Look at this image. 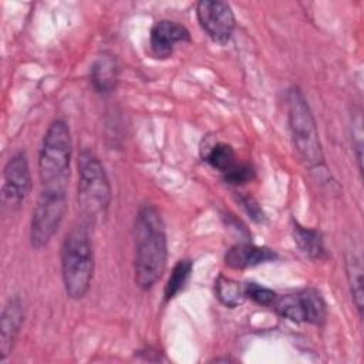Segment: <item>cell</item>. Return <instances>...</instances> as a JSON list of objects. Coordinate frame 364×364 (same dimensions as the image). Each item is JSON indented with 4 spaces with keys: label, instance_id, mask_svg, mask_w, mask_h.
Instances as JSON below:
<instances>
[{
    "label": "cell",
    "instance_id": "cell-15",
    "mask_svg": "<svg viewBox=\"0 0 364 364\" xmlns=\"http://www.w3.org/2000/svg\"><path fill=\"white\" fill-rule=\"evenodd\" d=\"M346 272L347 280L350 284L353 301L358 311V316L363 314L364 306V291H363V264L361 259L355 253H348L346 257Z\"/></svg>",
    "mask_w": 364,
    "mask_h": 364
},
{
    "label": "cell",
    "instance_id": "cell-18",
    "mask_svg": "<svg viewBox=\"0 0 364 364\" xmlns=\"http://www.w3.org/2000/svg\"><path fill=\"white\" fill-rule=\"evenodd\" d=\"M205 161L213 169L219 171L220 173L228 172L229 169H232L237 164V158H236V154H235L233 148L228 144H223V142L215 144L209 149V152L206 154Z\"/></svg>",
    "mask_w": 364,
    "mask_h": 364
},
{
    "label": "cell",
    "instance_id": "cell-9",
    "mask_svg": "<svg viewBox=\"0 0 364 364\" xmlns=\"http://www.w3.org/2000/svg\"><path fill=\"white\" fill-rule=\"evenodd\" d=\"M31 191V173L24 152L14 154L3 172V199L6 205L17 206Z\"/></svg>",
    "mask_w": 364,
    "mask_h": 364
},
{
    "label": "cell",
    "instance_id": "cell-10",
    "mask_svg": "<svg viewBox=\"0 0 364 364\" xmlns=\"http://www.w3.org/2000/svg\"><path fill=\"white\" fill-rule=\"evenodd\" d=\"M189 30L172 20H159L151 28L149 44L155 57L166 58L173 53L175 44L189 43Z\"/></svg>",
    "mask_w": 364,
    "mask_h": 364
},
{
    "label": "cell",
    "instance_id": "cell-17",
    "mask_svg": "<svg viewBox=\"0 0 364 364\" xmlns=\"http://www.w3.org/2000/svg\"><path fill=\"white\" fill-rule=\"evenodd\" d=\"M215 290H216V296L218 299L226 306V307H237L243 303L245 300V291L243 287L240 286V283L225 277V276H219L215 282Z\"/></svg>",
    "mask_w": 364,
    "mask_h": 364
},
{
    "label": "cell",
    "instance_id": "cell-16",
    "mask_svg": "<svg viewBox=\"0 0 364 364\" xmlns=\"http://www.w3.org/2000/svg\"><path fill=\"white\" fill-rule=\"evenodd\" d=\"M192 260L191 259H181L176 262V264L173 266L171 276L165 284V290H164V296L165 300L169 301L172 300L186 284L191 273H192Z\"/></svg>",
    "mask_w": 364,
    "mask_h": 364
},
{
    "label": "cell",
    "instance_id": "cell-11",
    "mask_svg": "<svg viewBox=\"0 0 364 364\" xmlns=\"http://www.w3.org/2000/svg\"><path fill=\"white\" fill-rule=\"evenodd\" d=\"M24 321V306L20 297H11L4 304L0 318V361L13 350Z\"/></svg>",
    "mask_w": 364,
    "mask_h": 364
},
{
    "label": "cell",
    "instance_id": "cell-20",
    "mask_svg": "<svg viewBox=\"0 0 364 364\" xmlns=\"http://www.w3.org/2000/svg\"><path fill=\"white\" fill-rule=\"evenodd\" d=\"M222 175H223V179L226 183L233 185V186H240V185L250 182L255 178V171L250 165L237 162L232 169H229L228 172H225Z\"/></svg>",
    "mask_w": 364,
    "mask_h": 364
},
{
    "label": "cell",
    "instance_id": "cell-4",
    "mask_svg": "<svg viewBox=\"0 0 364 364\" xmlns=\"http://www.w3.org/2000/svg\"><path fill=\"white\" fill-rule=\"evenodd\" d=\"M111 203V185L100 159L82 151L78 159V209L87 222L107 215Z\"/></svg>",
    "mask_w": 364,
    "mask_h": 364
},
{
    "label": "cell",
    "instance_id": "cell-14",
    "mask_svg": "<svg viewBox=\"0 0 364 364\" xmlns=\"http://www.w3.org/2000/svg\"><path fill=\"white\" fill-rule=\"evenodd\" d=\"M293 237L297 247L313 260H323L327 257L323 236L318 230L304 228L299 223L293 225Z\"/></svg>",
    "mask_w": 364,
    "mask_h": 364
},
{
    "label": "cell",
    "instance_id": "cell-6",
    "mask_svg": "<svg viewBox=\"0 0 364 364\" xmlns=\"http://www.w3.org/2000/svg\"><path fill=\"white\" fill-rule=\"evenodd\" d=\"M67 212L64 186H43L30 223V242L37 250L46 247L57 233Z\"/></svg>",
    "mask_w": 364,
    "mask_h": 364
},
{
    "label": "cell",
    "instance_id": "cell-19",
    "mask_svg": "<svg viewBox=\"0 0 364 364\" xmlns=\"http://www.w3.org/2000/svg\"><path fill=\"white\" fill-rule=\"evenodd\" d=\"M243 291H245V297H249L250 300H253L260 306H273V303L277 299V294L272 289L253 282L246 283L243 286Z\"/></svg>",
    "mask_w": 364,
    "mask_h": 364
},
{
    "label": "cell",
    "instance_id": "cell-13",
    "mask_svg": "<svg viewBox=\"0 0 364 364\" xmlns=\"http://www.w3.org/2000/svg\"><path fill=\"white\" fill-rule=\"evenodd\" d=\"M90 78L97 92L108 94L114 91L119 80V64L115 55L109 53L98 55L91 65Z\"/></svg>",
    "mask_w": 364,
    "mask_h": 364
},
{
    "label": "cell",
    "instance_id": "cell-2",
    "mask_svg": "<svg viewBox=\"0 0 364 364\" xmlns=\"http://www.w3.org/2000/svg\"><path fill=\"white\" fill-rule=\"evenodd\" d=\"M61 274L65 293L82 299L94 276V252L85 226H74L61 246Z\"/></svg>",
    "mask_w": 364,
    "mask_h": 364
},
{
    "label": "cell",
    "instance_id": "cell-5",
    "mask_svg": "<svg viewBox=\"0 0 364 364\" xmlns=\"http://www.w3.org/2000/svg\"><path fill=\"white\" fill-rule=\"evenodd\" d=\"M73 142L65 121L50 124L38 155V175L43 186H64L70 175Z\"/></svg>",
    "mask_w": 364,
    "mask_h": 364
},
{
    "label": "cell",
    "instance_id": "cell-1",
    "mask_svg": "<svg viewBox=\"0 0 364 364\" xmlns=\"http://www.w3.org/2000/svg\"><path fill=\"white\" fill-rule=\"evenodd\" d=\"M134 279L139 289H151L166 269L168 246L162 218L156 208L145 205L135 219Z\"/></svg>",
    "mask_w": 364,
    "mask_h": 364
},
{
    "label": "cell",
    "instance_id": "cell-12",
    "mask_svg": "<svg viewBox=\"0 0 364 364\" xmlns=\"http://www.w3.org/2000/svg\"><path fill=\"white\" fill-rule=\"evenodd\" d=\"M277 259V253L266 246L253 243H236L225 253V263L230 269H247Z\"/></svg>",
    "mask_w": 364,
    "mask_h": 364
},
{
    "label": "cell",
    "instance_id": "cell-7",
    "mask_svg": "<svg viewBox=\"0 0 364 364\" xmlns=\"http://www.w3.org/2000/svg\"><path fill=\"white\" fill-rule=\"evenodd\" d=\"M276 311L291 321H306L321 326L327 317V304L317 289L307 287L294 294L280 296L274 304Z\"/></svg>",
    "mask_w": 364,
    "mask_h": 364
},
{
    "label": "cell",
    "instance_id": "cell-8",
    "mask_svg": "<svg viewBox=\"0 0 364 364\" xmlns=\"http://www.w3.org/2000/svg\"><path fill=\"white\" fill-rule=\"evenodd\" d=\"M200 27L218 44H226L235 31L236 20L232 7L220 0H202L196 6Z\"/></svg>",
    "mask_w": 364,
    "mask_h": 364
},
{
    "label": "cell",
    "instance_id": "cell-3",
    "mask_svg": "<svg viewBox=\"0 0 364 364\" xmlns=\"http://www.w3.org/2000/svg\"><path fill=\"white\" fill-rule=\"evenodd\" d=\"M287 112L291 139L299 156L311 169L323 168L324 154L316 119L306 97L297 87H291L287 92Z\"/></svg>",
    "mask_w": 364,
    "mask_h": 364
},
{
    "label": "cell",
    "instance_id": "cell-21",
    "mask_svg": "<svg viewBox=\"0 0 364 364\" xmlns=\"http://www.w3.org/2000/svg\"><path fill=\"white\" fill-rule=\"evenodd\" d=\"M237 202L240 203V206L243 208V210L249 215V218L257 223L264 220V213L262 210V208L259 206V203L255 200V198L249 196V195H239L237 196Z\"/></svg>",
    "mask_w": 364,
    "mask_h": 364
}]
</instances>
